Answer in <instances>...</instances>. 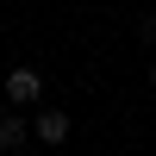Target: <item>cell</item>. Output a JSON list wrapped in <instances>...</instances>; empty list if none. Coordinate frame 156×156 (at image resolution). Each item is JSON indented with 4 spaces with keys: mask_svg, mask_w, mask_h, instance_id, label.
<instances>
[{
    "mask_svg": "<svg viewBox=\"0 0 156 156\" xmlns=\"http://www.w3.org/2000/svg\"><path fill=\"white\" fill-rule=\"evenodd\" d=\"M6 100H12V106H37V100H44V75L19 62V69L6 75Z\"/></svg>",
    "mask_w": 156,
    "mask_h": 156,
    "instance_id": "obj_1",
    "label": "cell"
},
{
    "mask_svg": "<svg viewBox=\"0 0 156 156\" xmlns=\"http://www.w3.org/2000/svg\"><path fill=\"white\" fill-rule=\"evenodd\" d=\"M31 131L44 137V144H69V112H37Z\"/></svg>",
    "mask_w": 156,
    "mask_h": 156,
    "instance_id": "obj_2",
    "label": "cell"
},
{
    "mask_svg": "<svg viewBox=\"0 0 156 156\" xmlns=\"http://www.w3.org/2000/svg\"><path fill=\"white\" fill-rule=\"evenodd\" d=\"M25 131H31V125H25V112L12 106L6 119H0V150H19V144H25Z\"/></svg>",
    "mask_w": 156,
    "mask_h": 156,
    "instance_id": "obj_3",
    "label": "cell"
},
{
    "mask_svg": "<svg viewBox=\"0 0 156 156\" xmlns=\"http://www.w3.org/2000/svg\"><path fill=\"white\" fill-rule=\"evenodd\" d=\"M150 81H156V56H150Z\"/></svg>",
    "mask_w": 156,
    "mask_h": 156,
    "instance_id": "obj_4",
    "label": "cell"
}]
</instances>
